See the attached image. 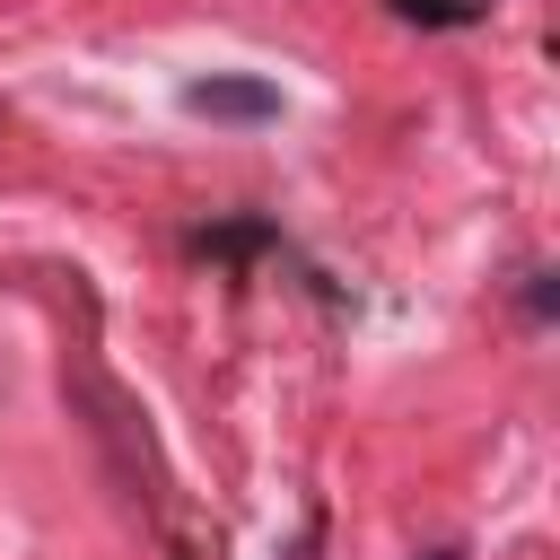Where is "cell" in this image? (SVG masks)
<instances>
[{
	"mask_svg": "<svg viewBox=\"0 0 560 560\" xmlns=\"http://www.w3.org/2000/svg\"><path fill=\"white\" fill-rule=\"evenodd\" d=\"M184 114H201V122H280V88L245 79V70H210V79L184 88Z\"/></svg>",
	"mask_w": 560,
	"mask_h": 560,
	"instance_id": "1",
	"label": "cell"
},
{
	"mask_svg": "<svg viewBox=\"0 0 560 560\" xmlns=\"http://www.w3.org/2000/svg\"><path fill=\"white\" fill-rule=\"evenodd\" d=\"M192 254H201V262H245V254H280V228H271V219H210V228H192Z\"/></svg>",
	"mask_w": 560,
	"mask_h": 560,
	"instance_id": "2",
	"label": "cell"
},
{
	"mask_svg": "<svg viewBox=\"0 0 560 560\" xmlns=\"http://www.w3.org/2000/svg\"><path fill=\"white\" fill-rule=\"evenodd\" d=\"M394 9H402L411 26H481L499 0H394Z\"/></svg>",
	"mask_w": 560,
	"mask_h": 560,
	"instance_id": "3",
	"label": "cell"
},
{
	"mask_svg": "<svg viewBox=\"0 0 560 560\" xmlns=\"http://www.w3.org/2000/svg\"><path fill=\"white\" fill-rule=\"evenodd\" d=\"M429 560H464V551H429Z\"/></svg>",
	"mask_w": 560,
	"mask_h": 560,
	"instance_id": "5",
	"label": "cell"
},
{
	"mask_svg": "<svg viewBox=\"0 0 560 560\" xmlns=\"http://www.w3.org/2000/svg\"><path fill=\"white\" fill-rule=\"evenodd\" d=\"M551 306H560V289H551V271L534 262V271H525V315H534V324H551Z\"/></svg>",
	"mask_w": 560,
	"mask_h": 560,
	"instance_id": "4",
	"label": "cell"
}]
</instances>
